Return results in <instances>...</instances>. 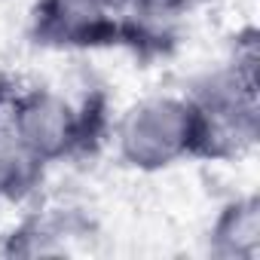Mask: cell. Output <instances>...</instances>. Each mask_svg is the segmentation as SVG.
Here are the masks:
<instances>
[{"label": "cell", "mask_w": 260, "mask_h": 260, "mask_svg": "<svg viewBox=\"0 0 260 260\" xmlns=\"http://www.w3.org/2000/svg\"><path fill=\"white\" fill-rule=\"evenodd\" d=\"M16 80L7 74V71H0V110H4L7 104H10V98H13V92H16Z\"/></svg>", "instance_id": "9c48e42d"}, {"label": "cell", "mask_w": 260, "mask_h": 260, "mask_svg": "<svg viewBox=\"0 0 260 260\" xmlns=\"http://www.w3.org/2000/svg\"><path fill=\"white\" fill-rule=\"evenodd\" d=\"M257 64V31L248 25L233 37L223 61L184 92L199 122V162H236L254 150L260 135Z\"/></svg>", "instance_id": "6da1fadb"}, {"label": "cell", "mask_w": 260, "mask_h": 260, "mask_svg": "<svg viewBox=\"0 0 260 260\" xmlns=\"http://www.w3.org/2000/svg\"><path fill=\"white\" fill-rule=\"evenodd\" d=\"M49 166L40 162L22 135L13 128L7 110H0V202L22 205L34 199L46 181Z\"/></svg>", "instance_id": "ba28073f"}, {"label": "cell", "mask_w": 260, "mask_h": 260, "mask_svg": "<svg viewBox=\"0 0 260 260\" xmlns=\"http://www.w3.org/2000/svg\"><path fill=\"white\" fill-rule=\"evenodd\" d=\"M31 153L49 169L95 156L110 138V104L101 89L68 98L52 86H16L4 107Z\"/></svg>", "instance_id": "7a4b0ae2"}, {"label": "cell", "mask_w": 260, "mask_h": 260, "mask_svg": "<svg viewBox=\"0 0 260 260\" xmlns=\"http://www.w3.org/2000/svg\"><path fill=\"white\" fill-rule=\"evenodd\" d=\"M205 251L217 260L260 257V196L245 193L226 199L208 223Z\"/></svg>", "instance_id": "52a82bcc"}, {"label": "cell", "mask_w": 260, "mask_h": 260, "mask_svg": "<svg viewBox=\"0 0 260 260\" xmlns=\"http://www.w3.org/2000/svg\"><path fill=\"white\" fill-rule=\"evenodd\" d=\"M211 0H128V10L135 19V58L156 61L175 52L181 25L196 16Z\"/></svg>", "instance_id": "8992f818"}, {"label": "cell", "mask_w": 260, "mask_h": 260, "mask_svg": "<svg viewBox=\"0 0 260 260\" xmlns=\"http://www.w3.org/2000/svg\"><path fill=\"white\" fill-rule=\"evenodd\" d=\"M28 37L52 52L135 49L128 0H34Z\"/></svg>", "instance_id": "277c9868"}, {"label": "cell", "mask_w": 260, "mask_h": 260, "mask_svg": "<svg viewBox=\"0 0 260 260\" xmlns=\"http://www.w3.org/2000/svg\"><path fill=\"white\" fill-rule=\"evenodd\" d=\"M125 169L156 175L199 159V122L187 95H147L125 107L110 128Z\"/></svg>", "instance_id": "3957f363"}, {"label": "cell", "mask_w": 260, "mask_h": 260, "mask_svg": "<svg viewBox=\"0 0 260 260\" xmlns=\"http://www.w3.org/2000/svg\"><path fill=\"white\" fill-rule=\"evenodd\" d=\"M92 236L80 208H37L0 236V257H64Z\"/></svg>", "instance_id": "5b68a950"}]
</instances>
